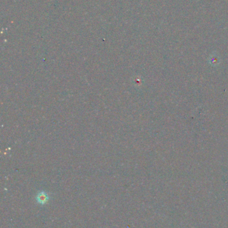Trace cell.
I'll use <instances>...</instances> for the list:
<instances>
[{
  "mask_svg": "<svg viewBox=\"0 0 228 228\" xmlns=\"http://www.w3.org/2000/svg\"><path fill=\"white\" fill-rule=\"evenodd\" d=\"M48 198V196L46 195V194L44 193V192H40V193L38 194L37 199L40 204H44V203L47 202Z\"/></svg>",
  "mask_w": 228,
  "mask_h": 228,
  "instance_id": "6da1fadb",
  "label": "cell"
}]
</instances>
